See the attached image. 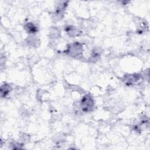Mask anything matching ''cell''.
Segmentation results:
<instances>
[{
	"instance_id": "1",
	"label": "cell",
	"mask_w": 150,
	"mask_h": 150,
	"mask_svg": "<svg viewBox=\"0 0 150 150\" xmlns=\"http://www.w3.org/2000/svg\"><path fill=\"white\" fill-rule=\"evenodd\" d=\"M80 105L82 110L84 112H90L93 110L94 106V100L91 96L86 95L82 98Z\"/></svg>"
},
{
	"instance_id": "2",
	"label": "cell",
	"mask_w": 150,
	"mask_h": 150,
	"mask_svg": "<svg viewBox=\"0 0 150 150\" xmlns=\"http://www.w3.org/2000/svg\"><path fill=\"white\" fill-rule=\"evenodd\" d=\"M66 52L71 56H80L83 52V46L79 42H74L70 44Z\"/></svg>"
},
{
	"instance_id": "3",
	"label": "cell",
	"mask_w": 150,
	"mask_h": 150,
	"mask_svg": "<svg viewBox=\"0 0 150 150\" xmlns=\"http://www.w3.org/2000/svg\"><path fill=\"white\" fill-rule=\"evenodd\" d=\"M67 6V3L66 2L61 3L59 4L57 7L56 9V11L54 13V19L56 21L62 19L64 15V13L65 11V9Z\"/></svg>"
},
{
	"instance_id": "4",
	"label": "cell",
	"mask_w": 150,
	"mask_h": 150,
	"mask_svg": "<svg viewBox=\"0 0 150 150\" xmlns=\"http://www.w3.org/2000/svg\"><path fill=\"white\" fill-rule=\"evenodd\" d=\"M141 78L140 74H129L127 76L124 80L125 81L126 84L127 85H132L135 83H137L138 81Z\"/></svg>"
},
{
	"instance_id": "5",
	"label": "cell",
	"mask_w": 150,
	"mask_h": 150,
	"mask_svg": "<svg viewBox=\"0 0 150 150\" xmlns=\"http://www.w3.org/2000/svg\"><path fill=\"white\" fill-rule=\"evenodd\" d=\"M25 29L29 33H35L38 31V28L32 22L27 23L25 26Z\"/></svg>"
},
{
	"instance_id": "6",
	"label": "cell",
	"mask_w": 150,
	"mask_h": 150,
	"mask_svg": "<svg viewBox=\"0 0 150 150\" xmlns=\"http://www.w3.org/2000/svg\"><path fill=\"white\" fill-rule=\"evenodd\" d=\"M65 30L67 32V33L70 36H76L80 34L79 30L76 29L75 27H73L72 26H68L66 28H65Z\"/></svg>"
},
{
	"instance_id": "7",
	"label": "cell",
	"mask_w": 150,
	"mask_h": 150,
	"mask_svg": "<svg viewBox=\"0 0 150 150\" xmlns=\"http://www.w3.org/2000/svg\"><path fill=\"white\" fill-rule=\"evenodd\" d=\"M11 88L10 87L9 85L7 84H4V85L1 86V97H6L9 93L11 91Z\"/></svg>"
},
{
	"instance_id": "8",
	"label": "cell",
	"mask_w": 150,
	"mask_h": 150,
	"mask_svg": "<svg viewBox=\"0 0 150 150\" xmlns=\"http://www.w3.org/2000/svg\"><path fill=\"white\" fill-rule=\"evenodd\" d=\"M100 56V52H98V50H94L91 56V60L94 62V61L98 60Z\"/></svg>"
}]
</instances>
